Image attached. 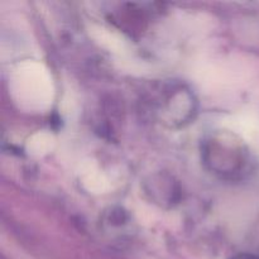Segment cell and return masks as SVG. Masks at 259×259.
Segmentation results:
<instances>
[{"label":"cell","mask_w":259,"mask_h":259,"mask_svg":"<svg viewBox=\"0 0 259 259\" xmlns=\"http://www.w3.org/2000/svg\"><path fill=\"white\" fill-rule=\"evenodd\" d=\"M233 259H253V258H250V257H248V255H239V257H235V258H233Z\"/></svg>","instance_id":"6da1fadb"}]
</instances>
